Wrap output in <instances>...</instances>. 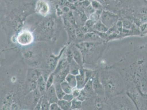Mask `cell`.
Segmentation results:
<instances>
[{"mask_svg": "<svg viewBox=\"0 0 147 110\" xmlns=\"http://www.w3.org/2000/svg\"><path fill=\"white\" fill-rule=\"evenodd\" d=\"M99 77L104 87L105 97L109 98L124 92V83L117 69L111 68L102 69L99 71Z\"/></svg>", "mask_w": 147, "mask_h": 110, "instance_id": "obj_1", "label": "cell"}, {"mask_svg": "<svg viewBox=\"0 0 147 110\" xmlns=\"http://www.w3.org/2000/svg\"><path fill=\"white\" fill-rule=\"evenodd\" d=\"M56 19L53 17L45 19L35 30V36L40 40H51L56 37Z\"/></svg>", "mask_w": 147, "mask_h": 110, "instance_id": "obj_2", "label": "cell"}, {"mask_svg": "<svg viewBox=\"0 0 147 110\" xmlns=\"http://www.w3.org/2000/svg\"><path fill=\"white\" fill-rule=\"evenodd\" d=\"M34 36L33 33L28 29L20 31L16 36V42L22 46H27L34 42Z\"/></svg>", "mask_w": 147, "mask_h": 110, "instance_id": "obj_3", "label": "cell"}, {"mask_svg": "<svg viewBox=\"0 0 147 110\" xmlns=\"http://www.w3.org/2000/svg\"><path fill=\"white\" fill-rule=\"evenodd\" d=\"M93 89L96 95L100 96H105L104 87L99 77V71H96L93 79Z\"/></svg>", "mask_w": 147, "mask_h": 110, "instance_id": "obj_4", "label": "cell"}, {"mask_svg": "<svg viewBox=\"0 0 147 110\" xmlns=\"http://www.w3.org/2000/svg\"><path fill=\"white\" fill-rule=\"evenodd\" d=\"M101 21L107 28L112 27L114 24L116 23L117 17L115 14L109 12H103L102 13L101 16Z\"/></svg>", "mask_w": 147, "mask_h": 110, "instance_id": "obj_5", "label": "cell"}, {"mask_svg": "<svg viewBox=\"0 0 147 110\" xmlns=\"http://www.w3.org/2000/svg\"><path fill=\"white\" fill-rule=\"evenodd\" d=\"M50 8L49 3L45 0H39L36 4V11L43 17H47L49 14Z\"/></svg>", "mask_w": 147, "mask_h": 110, "instance_id": "obj_6", "label": "cell"}, {"mask_svg": "<svg viewBox=\"0 0 147 110\" xmlns=\"http://www.w3.org/2000/svg\"><path fill=\"white\" fill-rule=\"evenodd\" d=\"M64 22L65 26L66 28V30L67 31V34L69 36V42L73 41L74 40H76V29H75V28L71 24L67 18L64 17Z\"/></svg>", "mask_w": 147, "mask_h": 110, "instance_id": "obj_7", "label": "cell"}, {"mask_svg": "<svg viewBox=\"0 0 147 110\" xmlns=\"http://www.w3.org/2000/svg\"><path fill=\"white\" fill-rule=\"evenodd\" d=\"M45 95L48 98L50 104L54 103H58L59 99L57 96V94L55 92V87L54 84L46 90V92H45Z\"/></svg>", "mask_w": 147, "mask_h": 110, "instance_id": "obj_8", "label": "cell"}, {"mask_svg": "<svg viewBox=\"0 0 147 110\" xmlns=\"http://www.w3.org/2000/svg\"><path fill=\"white\" fill-rule=\"evenodd\" d=\"M70 73V65H69L67 67L62 69L59 73L55 75V81L54 83H61L63 81L65 80V78L68 74Z\"/></svg>", "mask_w": 147, "mask_h": 110, "instance_id": "obj_9", "label": "cell"}, {"mask_svg": "<svg viewBox=\"0 0 147 110\" xmlns=\"http://www.w3.org/2000/svg\"><path fill=\"white\" fill-rule=\"evenodd\" d=\"M71 49L73 53V58L74 60L81 67H82L84 64L83 57L80 49L76 46V45L72 46Z\"/></svg>", "mask_w": 147, "mask_h": 110, "instance_id": "obj_10", "label": "cell"}, {"mask_svg": "<svg viewBox=\"0 0 147 110\" xmlns=\"http://www.w3.org/2000/svg\"><path fill=\"white\" fill-rule=\"evenodd\" d=\"M77 80V88L82 89L85 86V68H80V73L76 75Z\"/></svg>", "mask_w": 147, "mask_h": 110, "instance_id": "obj_11", "label": "cell"}, {"mask_svg": "<svg viewBox=\"0 0 147 110\" xmlns=\"http://www.w3.org/2000/svg\"><path fill=\"white\" fill-rule=\"evenodd\" d=\"M102 39L97 33H87L85 34L83 41L85 42H102Z\"/></svg>", "mask_w": 147, "mask_h": 110, "instance_id": "obj_12", "label": "cell"}, {"mask_svg": "<svg viewBox=\"0 0 147 110\" xmlns=\"http://www.w3.org/2000/svg\"><path fill=\"white\" fill-rule=\"evenodd\" d=\"M69 65V63L67 61V56L65 54H64V57L59 60L55 71L53 72L55 75L57 74L62 69L67 67Z\"/></svg>", "mask_w": 147, "mask_h": 110, "instance_id": "obj_13", "label": "cell"}, {"mask_svg": "<svg viewBox=\"0 0 147 110\" xmlns=\"http://www.w3.org/2000/svg\"><path fill=\"white\" fill-rule=\"evenodd\" d=\"M37 89L40 92L41 95H45L46 92V80L45 79L43 75H41L37 80Z\"/></svg>", "mask_w": 147, "mask_h": 110, "instance_id": "obj_14", "label": "cell"}, {"mask_svg": "<svg viewBox=\"0 0 147 110\" xmlns=\"http://www.w3.org/2000/svg\"><path fill=\"white\" fill-rule=\"evenodd\" d=\"M70 65V73L75 75H77L80 73V65L73 59L69 63Z\"/></svg>", "mask_w": 147, "mask_h": 110, "instance_id": "obj_15", "label": "cell"}, {"mask_svg": "<svg viewBox=\"0 0 147 110\" xmlns=\"http://www.w3.org/2000/svg\"><path fill=\"white\" fill-rule=\"evenodd\" d=\"M93 31H97L101 33H106L108 31V28H107L101 20H98L96 22L93 26Z\"/></svg>", "mask_w": 147, "mask_h": 110, "instance_id": "obj_16", "label": "cell"}, {"mask_svg": "<svg viewBox=\"0 0 147 110\" xmlns=\"http://www.w3.org/2000/svg\"><path fill=\"white\" fill-rule=\"evenodd\" d=\"M65 80L73 89L77 87V80L76 75L70 73L68 74L67 76L66 77Z\"/></svg>", "mask_w": 147, "mask_h": 110, "instance_id": "obj_17", "label": "cell"}, {"mask_svg": "<svg viewBox=\"0 0 147 110\" xmlns=\"http://www.w3.org/2000/svg\"><path fill=\"white\" fill-rule=\"evenodd\" d=\"M57 103L59 105L61 110H71V101H68L64 99H61V100H58V101Z\"/></svg>", "mask_w": 147, "mask_h": 110, "instance_id": "obj_18", "label": "cell"}, {"mask_svg": "<svg viewBox=\"0 0 147 110\" xmlns=\"http://www.w3.org/2000/svg\"><path fill=\"white\" fill-rule=\"evenodd\" d=\"M55 87V92L57 94V96L59 100L63 99L64 96L65 95V93L63 91V90L61 88V83H55L53 84Z\"/></svg>", "mask_w": 147, "mask_h": 110, "instance_id": "obj_19", "label": "cell"}, {"mask_svg": "<svg viewBox=\"0 0 147 110\" xmlns=\"http://www.w3.org/2000/svg\"><path fill=\"white\" fill-rule=\"evenodd\" d=\"M82 107V101L78 100L77 98H74L71 101V110H80Z\"/></svg>", "mask_w": 147, "mask_h": 110, "instance_id": "obj_20", "label": "cell"}, {"mask_svg": "<svg viewBox=\"0 0 147 110\" xmlns=\"http://www.w3.org/2000/svg\"><path fill=\"white\" fill-rule=\"evenodd\" d=\"M61 88L65 94H71L73 90V88L70 86L66 80L63 81L61 83Z\"/></svg>", "mask_w": 147, "mask_h": 110, "instance_id": "obj_21", "label": "cell"}, {"mask_svg": "<svg viewBox=\"0 0 147 110\" xmlns=\"http://www.w3.org/2000/svg\"><path fill=\"white\" fill-rule=\"evenodd\" d=\"M50 105H51V104L49 103L48 98H47L46 96L45 95H43V100H42V104H41V110H49Z\"/></svg>", "mask_w": 147, "mask_h": 110, "instance_id": "obj_22", "label": "cell"}, {"mask_svg": "<svg viewBox=\"0 0 147 110\" xmlns=\"http://www.w3.org/2000/svg\"><path fill=\"white\" fill-rule=\"evenodd\" d=\"M55 81V74L53 72L49 74V77H48L46 81V90L48 89L52 85H53Z\"/></svg>", "mask_w": 147, "mask_h": 110, "instance_id": "obj_23", "label": "cell"}, {"mask_svg": "<svg viewBox=\"0 0 147 110\" xmlns=\"http://www.w3.org/2000/svg\"><path fill=\"white\" fill-rule=\"evenodd\" d=\"M49 110H61V109L57 103H52L50 105Z\"/></svg>", "mask_w": 147, "mask_h": 110, "instance_id": "obj_24", "label": "cell"}, {"mask_svg": "<svg viewBox=\"0 0 147 110\" xmlns=\"http://www.w3.org/2000/svg\"><path fill=\"white\" fill-rule=\"evenodd\" d=\"M43 95H42L41 98H40L39 100L38 101L35 107V110H41V104H42V101L43 100Z\"/></svg>", "mask_w": 147, "mask_h": 110, "instance_id": "obj_25", "label": "cell"}, {"mask_svg": "<svg viewBox=\"0 0 147 110\" xmlns=\"http://www.w3.org/2000/svg\"><path fill=\"white\" fill-rule=\"evenodd\" d=\"M74 98L73 95L72 94V93L71 94H65V95L64 96V97L63 98V99H64L65 100H67L68 101H71Z\"/></svg>", "mask_w": 147, "mask_h": 110, "instance_id": "obj_26", "label": "cell"}, {"mask_svg": "<svg viewBox=\"0 0 147 110\" xmlns=\"http://www.w3.org/2000/svg\"><path fill=\"white\" fill-rule=\"evenodd\" d=\"M81 90V89H78L77 88L73 89V90L72 92V94L73 95L74 98H77L80 95Z\"/></svg>", "mask_w": 147, "mask_h": 110, "instance_id": "obj_27", "label": "cell"}, {"mask_svg": "<svg viewBox=\"0 0 147 110\" xmlns=\"http://www.w3.org/2000/svg\"><path fill=\"white\" fill-rule=\"evenodd\" d=\"M92 7H93V8H94L95 9H97V10H102V7H101V5L97 2H96V1L92 2Z\"/></svg>", "mask_w": 147, "mask_h": 110, "instance_id": "obj_28", "label": "cell"}, {"mask_svg": "<svg viewBox=\"0 0 147 110\" xmlns=\"http://www.w3.org/2000/svg\"></svg>", "mask_w": 147, "mask_h": 110, "instance_id": "obj_29", "label": "cell"}]
</instances>
